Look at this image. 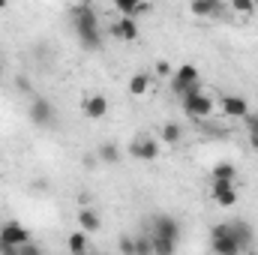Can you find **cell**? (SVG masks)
Masks as SVG:
<instances>
[{
	"instance_id": "cell-1",
	"label": "cell",
	"mask_w": 258,
	"mask_h": 255,
	"mask_svg": "<svg viewBox=\"0 0 258 255\" xmlns=\"http://www.w3.org/2000/svg\"><path fill=\"white\" fill-rule=\"evenodd\" d=\"M150 243H153V255H174L177 243H180V222L168 213H156L147 231Z\"/></svg>"
},
{
	"instance_id": "cell-2",
	"label": "cell",
	"mask_w": 258,
	"mask_h": 255,
	"mask_svg": "<svg viewBox=\"0 0 258 255\" xmlns=\"http://www.w3.org/2000/svg\"><path fill=\"white\" fill-rule=\"evenodd\" d=\"M210 249H213L216 255H243L240 243H237V237H234L231 222H219V225H213V231H210Z\"/></svg>"
},
{
	"instance_id": "cell-3",
	"label": "cell",
	"mask_w": 258,
	"mask_h": 255,
	"mask_svg": "<svg viewBox=\"0 0 258 255\" xmlns=\"http://www.w3.org/2000/svg\"><path fill=\"white\" fill-rule=\"evenodd\" d=\"M72 27H75V36L78 33H90V30H102L99 27V15L90 3H78L72 6Z\"/></svg>"
},
{
	"instance_id": "cell-4",
	"label": "cell",
	"mask_w": 258,
	"mask_h": 255,
	"mask_svg": "<svg viewBox=\"0 0 258 255\" xmlns=\"http://www.w3.org/2000/svg\"><path fill=\"white\" fill-rule=\"evenodd\" d=\"M198 81H201L198 66L195 63H180L177 69H174V75H171V93L183 99V93H186L192 84H198Z\"/></svg>"
},
{
	"instance_id": "cell-5",
	"label": "cell",
	"mask_w": 258,
	"mask_h": 255,
	"mask_svg": "<svg viewBox=\"0 0 258 255\" xmlns=\"http://www.w3.org/2000/svg\"><path fill=\"white\" fill-rule=\"evenodd\" d=\"M180 105H183V114L192 117V120H207V117L213 114V99H210L207 93L186 96V99H180Z\"/></svg>"
},
{
	"instance_id": "cell-6",
	"label": "cell",
	"mask_w": 258,
	"mask_h": 255,
	"mask_svg": "<svg viewBox=\"0 0 258 255\" xmlns=\"http://www.w3.org/2000/svg\"><path fill=\"white\" fill-rule=\"evenodd\" d=\"M0 243H9V246H27V243H33L30 240V231L21 225V222H15V219H9V222H3L0 225Z\"/></svg>"
},
{
	"instance_id": "cell-7",
	"label": "cell",
	"mask_w": 258,
	"mask_h": 255,
	"mask_svg": "<svg viewBox=\"0 0 258 255\" xmlns=\"http://www.w3.org/2000/svg\"><path fill=\"white\" fill-rule=\"evenodd\" d=\"M129 153L141 162H153V159H159V141L153 135H141L129 144Z\"/></svg>"
},
{
	"instance_id": "cell-8",
	"label": "cell",
	"mask_w": 258,
	"mask_h": 255,
	"mask_svg": "<svg viewBox=\"0 0 258 255\" xmlns=\"http://www.w3.org/2000/svg\"><path fill=\"white\" fill-rule=\"evenodd\" d=\"M219 108H222V114H225V117H231V120H246V114H249V102H246L243 96H237V93L222 96Z\"/></svg>"
},
{
	"instance_id": "cell-9",
	"label": "cell",
	"mask_w": 258,
	"mask_h": 255,
	"mask_svg": "<svg viewBox=\"0 0 258 255\" xmlns=\"http://www.w3.org/2000/svg\"><path fill=\"white\" fill-rule=\"evenodd\" d=\"M210 198L219 204V207H234L237 204V189L231 180H213L210 183Z\"/></svg>"
},
{
	"instance_id": "cell-10",
	"label": "cell",
	"mask_w": 258,
	"mask_h": 255,
	"mask_svg": "<svg viewBox=\"0 0 258 255\" xmlns=\"http://www.w3.org/2000/svg\"><path fill=\"white\" fill-rule=\"evenodd\" d=\"M108 99L102 96V93H90V96H84V102H81V111H84V117L87 120H102L105 114H108Z\"/></svg>"
},
{
	"instance_id": "cell-11",
	"label": "cell",
	"mask_w": 258,
	"mask_h": 255,
	"mask_svg": "<svg viewBox=\"0 0 258 255\" xmlns=\"http://www.w3.org/2000/svg\"><path fill=\"white\" fill-rule=\"evenodd\" d=\"M27 114H30V120H33L36 126H48V123L54 120V108H51V102L42 99V96H33V99H30Z\"/></svg>"
},
{
	"instance_id": "cell-12",
	"label": "cell",
	"mask_w": 258,
	"mask_h": 255,
	"mask_svg": "<svg viewBox=\"0 0 258 255\" xmlns=\"http://www.w3.org/2000/svg\"><path fill=\"white\" fill-rule=\"evenodd\" d=\"M108 30H111V36L120 39V42H135V39H138V21H129V18H117Z\"/></svg>"
},
{
	"instance_id": "cell-13",
	"label": "cell",
	"mask_w": 258,
	"mask_h": 255,
	"mask_svg": "<svg viewBox=\"0 0 258 255\" xmlns=\"http://www.w3.org/2000/svg\"><path fill=\"white\" fill-rule=\"evenodd\" d=\"M114 9L120 12V18H129V21H138L144 12H150V3H138V0H117Z\"/></svg>"
},
{
	"instance_id": "cell-14",
	"label": "cell",
	"mask_w": 258,
	"mask_h": 255,
	"mask_svg": "<svg viewBox=\"0 0 258 255\" xmlns=\"http://www.w3.org/2000/svg\"><path fill=\"white\" fill-rule=\"evenodd\" d=\"M102 228V222H99V213L93 210V207H78V231H84V234H93V231H99Z\"/></svg>"
},
{
	"instance_id": "cell-15",
	"label": "cell",
	"mask_w": 258,
	"mask_h": 255,
	"mask_svg": "<svg viewBox=\"0 0 258 255\" xmlns=\"http://www.w3.org/2000/svg\"><path fill=\"white\" fill-rule=\"evenodd\" d=\"M150 84H153V78H150V72H135L132 78H129V84H126V90H129V96H147V90H150Z\"/></svg>"
},
{
	"instance_id": "cell-16",
	"label": "cell",
	"mask_w": 258,
	"mask_h": 255,
	"mask_svg": "<svg viewBox=\"0 0 258 255\" xmlns=\"http://www.w3.org/2000/svg\"><path fill=\"white\" fill-rule=\"evenodd\" d=\"M231 228H234V237H237L240 249L246 252V249L252 246V240H255V231H252V225H249V222H240V219H234V222H231Z\"/></svg>"
},
{
	"instance_id": "cell-17",
	"label": "cell",
	"mask_w": 258,
	"mask_h": 255,
	"mask_svg": "<svg viewBox=\"0 0 258 255\" xmlns=\"http://www.w3.org/2000/svg\"><path fill=\"white\" fill-rule=\"evenodd\" d=\"M159 138H162V144H171V147H177V144L183 141V126H180L177 120H171V123H165V126H162Z\"/></svg>"
},
{
	"instance_id": "cell-18",
	"label": "cell",
	"mask_w": 258,
	"mask_h": 255,
	"mask_svg": "<svg viewBox=\"0 0 258 255\" xmlns=\"http://www.w3.org/2000/svg\"><path fill=\"white\" fill-rule=\"evenodd\" d=\"M222 6L216 3V0H192L189 3V12L192 15H198V18H210V15H216Z\"/></svg>"
},
{
	"instance_id": "cell-19",
	"label": "cell",
	"mask_w": 258,
	"mask_h": 255,
	"mask_svg": "<svg viewBox=\"0 0 258 255\" xmlns=\"http://www.w3.org/2000/svg\"><path fill=\"white\" fill-rule=\"evenodd\" d=\"M66 246H69V255H87V234L84 231H72L66 237Z\"/></svg>"
},
{
	"instance_id": "cell-20",
	"label": "cell",
	"mask_w": 258,
	"mask_h": 255,
	"mask_svg": "<svg viewBox=\"0 0 258 255\" xmlns=\"http://www.w3.org/2000/svg\"><path fill=\"white\" fill-rule=\"evenodd\" d=\"M99 159H102L105 165H117V162H120V147H117L114 141L99 144Z\"/></svg>"
},
{
	"instance_id": "cell-21",
	"label": "cell",
	"mask_w": 258,
	"mask_h": 255,
	"mask_svg": "<svg viewBox=\"0 0 258 255\" xmlns=\"http://www.w3.org/2000/svg\"><path fill=\"white\" fill-rule=\"evenodd\" d=\"M210 177H213V180H231V183H234L237 168H234L231 162H216V165L210 168Z\"/></svg>"
},
{
	"instance_id": "cell-22",
	"label": "cell",
	"mask_w": 258,
	"mask_h": 255,
	"mask_svg": "<svg viewBox=\"0 0 258 255\" xmlns=\"http://www.w3.org/2000/svg\"><path fill=\"white\" fill-rule=\"evenodd\" d=\"M78 42H81V48H87V51H96V48H102V30L78 33Z\"/></svg>"
},
{
	"instance_id": "cell-23",
	"label": "cell",
	"mask_w": 258,
	"mask_h": 255,
	"mask_svg": "<svg viewBox=\"0 0 258 255\" xmlns=\"http://www.w3.org/2000/svg\"><path fill=\"white\" fill-rule=\"evenodd\" d=\"M243 123H246V132H249V144H252V150H258V111H249Z\"/></svg>"
},
{
	"instance_id": "cell-24",
	"label": "cell",
	"mask_w": 258,
	"mask_h": 255,
	"mask_svg": "<svg viewBox=\"0 0 258 255\" xmlns=\"http://www.w3.org/2000/svg\"><path fill=\"white\" fill-rule=\"evenodd\" d=\"M135 255H153V243L147 234H138L135 237Z\"/></svg>"
},
{
	"instance_id": "cell-25",
	"label": "cell",
	"mask_w": 258,
	"mask_h": 255,
	"mask_svg": "<svg viewBox=\"0 0 258 255\" xmlns=\"http://www.w3.org/2000/svg\"><path fill=\"white\" fill-rule=\"evenodd\" d=\"M231 9H234L237 15H252V12H255V3H252V0H231Z\"/></svg>"
},
{
	"instance_id": "cell-26",
	"label": "cell",
	"mask_w": 258,
	"mask_h": 255,
	"mask_svg": "<svg viewBox=\"0 0 258 255\" xmlns=\"http://www.w3.org/2000/svg\"><path fill=\"white\" fill-rule=\"evenodd\" d=\"M153 75H156V78H171V75H174V66L168 63V60H156Z\"/></svg>"
},
{
	"instance_id": "cell-27",
	"label": "cell",
	"mask_w": 258,
	"mask_h": 255,
	"mask_svg": "<svg viewBox=\"0 0 258 255\" xmlns=\"http://www.w3.org/2000/svg\"><path fill=\"white\" fill-rule=\"evenodd\" d=\"M117 246H120V255H135V237H129V234H123Z\"/></svg>"
},
{
	"instance_id": "cell-28",
	"label": "cell",
	"mask_w": 258,
	"mask_h": 255,
	"mask_svg": "<svg viewBox=\"0 0 258 255\" xmlns=\"http://www.w3.org/2000/svg\"><path fill=\"white\" fill-rule=\"evenodd\" d=\"M21 255H45L36 243H27V246H21Z\"/></svg>"
},
{
	"instance_id": "cell-29",
	"label": "cell",
	"mask_w": 258,
	"mask_h": 255,
	"mask_svg": "<svg viewBox=\"0 0 258 255\" xmlns=\"http://www.w3.org/2000/svg\"><path fill=\"white\" fill-rule=\"evenodd\" d=\"M0 255H21L18 246H9V243H0Z\"/></svg>"
},
{
	"instance_id": "cell-30",
	"label": "cell",
	"mask_w": 258,
	"mask_h": 255,
	"mask_svg": "<svg viewBox=\"0 0 258 255\" xmlns=\"http://www.w3.org/2000/svg\"><path fill=\"white\" fill-rule=\"evenodd\" d=\"M15 84H18V90H30V81H27L24 75H18V78H15Z\"/></svg>"
},
{
	"instance_id": "cell-31",
	"label": "cell",
	"mask_w": 258,
	"mask_h": 255,
	"mask_svg": "<svg viewBox=\"0 0 258 255\" xmlns=\"http://www.w3.org/2000/svg\"><path fill=\"white\" fill-rule=\"evenodd\" d=\"M0 72H3V69H0Z\"/></svg>"
}]
</instances>
